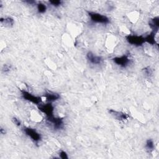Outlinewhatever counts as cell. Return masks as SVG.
<instances>
[{"label":"cell","instance_id":"1","mask_svg":"<svg viewBox=\"0 0 159 159\" xmlns=\"http://www.w3.org/2000/svg\"><path fill=\"white\" fill-rule=\"evenodd\" d=\"M88 15L93 22L101 24H107L109 22V18L105 15L94 12H88Z\"/></svg>","mask_w":159,"mask_h":159},{"label":"cell","instance_id":"2","mask_svg":"<svg viewBox=\"0 0 159 159\" xmlns=\"http://www.w3.org/2000/svg\"><path fill=\"white\" fill-rule=\"evenodd\" d=\"M128 42L132 45L136 46L142 45L145 42V37L142 36H137L135 35H129L126 37Z\"/></svg>","mask_w":159,"mask_h":159},{"label":"cell","instance_id":"3","mask_svg":"<svg viewBox=\"0 0 159 159\" xmlns=\"http://www.w3.org/2000/svg\"><path fill=\"white\" fill-rule=\"evenodd\" d=\"M21 93H22V98H24V100L31 101L32 103L37 105L40 104L41 98L37 97L33 95H32L26 90H21Z\"/></svg>","mask_w":159,"mask_h":159},{"label":"cell","instance_id":"4","mask_svg":"<svg viewBox=\"0 0 159 159\" xmlns=\"http://www.w3.org/2000/svg\"><path fill=\"white\" fill-rule=\"evenodd\" d=\"M39 109L43 113L45 114L47 118H49L54 116V107L51 104V103H49L45 105H39Z\"/></svg>","mask_w":159,"mask_h":159},{"label":"cell","instance_id":"5","mask_svg":"<svg viewBox=\"0 0 159 159\" xmlns=\"http://www.w3.org/2000/svg\"><path fill=\"white\" fill-rule=\"evenodd\" d=\"M24 131L26 134L27 135L30 137L35 142H39L41 139L40 134L37 132L36 130L34 129L29 128H24Z\"/></svg>","mask_w":159,"mask_h":159},{"label":"cell","instance_id":"6","mask_svg":"<svg viewBox=\"0 0 159 159\" xmlns=\"http://www.w3.org/2000/svg\"><path fill=\"white\" fill-rule=\"evenodd\" d=\"M47 119L50 122V123L52 124L54 126V129H60L62 128L63 122V119L62 118H55L54 116L49 117V118H47Z\"/></svg>","mask_w":159,"mask_h":159},{"label":"cell","instance_id":"7","mask_svg":"<svg viewBox=\"0 0 159 159\" xmlns=\"http://www.w3.org/2000/svg\"><path fill=\"white\" fill-rule=\"evenodd\" d=\"M113 61L115 63L119 65V66L122 67H126L128 65L130 60L129 59L128 55H125L123 56H121L120 57L114 58Z\"/></svg>","mask_w":159,"mask_h":159},{"label":"cell","instance_id":"8","mask_svg":"<svg viewBox=\"0 0 159 159\" xmlns=\"http://www.w3.org/2000/svg\"><path fill=\"white\" fill-rule=\"evenodd\" d=\"M109 113L113 116L114 118L119 121L127 120L129 118V116L128 114L122 113V112H119L113 109H110L109 111Z\"/></svg>","mask_w":159,"mask_h":159},{"label":"cell","instance_id":"9","mask_svg":"<svg viewBox=\"0 0 159 159\" xmlns=\"http://www.w3.org/2000/svg\"><path fill=\"white\" fill-rule=\"evenodd\" d=\"M86 57H87V59L88 60V61L93 64L99 65L102 62V59L101 57L95 55L94 54H93L91 52H88L87 54Z\"/></svg>","mask_w":159,"mask_h":159},{"label":"cell","instance_id":"10","mask_svg":"<svg viewBox=\"0 0 159 159\" xmlns=\"http://www.w3.org/2000/svg\"><path fill=\"white\" fill-rule=\"evenodd\" d=\"M46 100L49 103H52L54 101L59 100L60 98V95L55 93H46L45 95Z\"/></svg>","mask_w":159,"mask_h":159},{"label":"cell","instance_id":"11","mask_svg":"<svg viewBox=\"0 0 159 159\" xmlns=\"http://www.w3.org/2000/svg\"><path fill=\"white\" fill-rule=\"evenodd\" d=\"M151 27L153 29V32L155 33H157L158 27H159V19L158 17H154L153 20L151 21V22L149 23Z\"/></svg>","mask_w":159,"mask_h":159},{"label":"cell","instance_id":"12","mask_svg":"<svg viewBox=\"0 0 159 159\" xmlns=\"http://www.w3.org/2000/svg\"><path fill=\"white\" fill-rule=\"evenodd\" d=\"M156 33L152 32L150 35H148L147 37H145V42L151 45L156 44L157 43L156 41Z\"/></svg>","mask_w":159,"mask_h":159},{"label":"cell","instance_id":"13","mask_svg":"<svg viewBox=\"0 0 159 159\" xmlns=\"http://www.w3.org/2000/svg\"><path fill=\"white\" fill-rule=\"evenodd\" d=\"M2 24H5L6 26H12L14 24V20L11 17H6V18H1L0 20Z\"/></svg>","mask_w":159,"mask_h":159},{"label":"cell","instance_id":"14","mask_svg":"<svg viewBox=\"0 0 159 159\" xmlns=\"http://www.w3.org/2000/svg\"><path fill=\"white\" fill-rule=\"evenodd\" d=\"M146 147L149 152H152L153 151L154 148H155V146H154V143L152 140L151 139L147 140L146 145Z\"/></svg>","mask_w":159,"mask_h":159},{"label":"cell","instance_id":"15","mask_svg":"<svg viewBox=\"0 0 159 159\" xmlns=\"http://www.w3.org/2000/svg\"><path fill=\"white\" fill-rule=\"evenodd\" d=\"M47 7L43 3H39L37 4V10L39 13H44L46 11Z\"/></svg>","mask_w":159,"mask_h":159},{"label":"cell","instance_id":"16","mask_svg":"<svg viewBox=\"0 0 159 159\" xmlns=\"http://www.w3.org/2000/svg\"><path fill=\"white\" fill-rule=\"evenodd\" d=\"M144 72L145 74L148 77H151L152 75V71L150 67H147L144 69Z\"/></svg>","mask_w":159,"mask_h":159},{"label":"cell","instance_id":"17","mask_svg":"<svg viewBox=\"0 0 159 159\" xmlns=\"http://www.w3.org/2000/svg\"><path fill=\"white\" fill-rule=\"evenodd\" d=\"M50 4H52V6L57 7L59 6L60 4H62V1H59V0H53V1H49Z\"/></svg>","mask_w":159,"mask_h":159},{"label":"cell","instance_id":"18","mask_svg":"<svg viewBox=\"0 0 159 159\" xmlns=\"http://www.w3.org/2000/svg\"><path fill=\"white\" fill-rule=\"evenodd\" d=\"M60 157L62 159H67L68 158V156L67 153L64 152V151H61L60 153Z\"/></svg>","mask_w":159,"mask_h":159},{"label":"cell","instance_id":"19","mask_svg":"<svg viewBox=\"0 0 159 159\" xmlns=\"http://www.w3.org/2000/svg\"><path fill=\"white\" fill-rule=\"evenodd\" d=\"M12 121H13V122L14 123V124H15L17 126H20L21 125V121L19 120L18 119H17L16 118H13Z\"/></svg>","mask_w":159,"mask_h":159},{"label":"cell","instance_id":"20","mask_svg":"<svg viewBox=\"0 0 159 159\" xmlns=\"http://www.w3.org/2000/svg\"><path fill=\"white\" fill-rule=\"evenodd\" d=\"M10 68H11L10 67L8 66V65H4V66L3 70H4V72H7L9 71V70H10Z\"/></svg>","mask_w":159,"mask_h":159},{"label":"cell","instance_id":"21","mask_svg":"<svg viewBox=\"0 0 159 159\" xmlns=\"http://www.w3.org/2000/svg\"><path fill=\"white\" fill-rule=\"evenodd\" d=\"M25 2L27 3H29V4H34V3H36V2L34 1H26Z\"/></svg>","mask_w":159,"mask_h":159},{"label":"cell","instance_id":"22","mask_svg":"<svg viewBox=\"0 0 159 159\" xmlns=\"http://www.w3.org/2000/svg\"><path fill=\"white\" fill-rule=\"evenodd\" d=\"M0 132H1L2 134H5L6 133L5 130H4V129L2 128H1V129H0Z\"/></svg>","mask_w":159,"mask_h":159}]
</instances>
